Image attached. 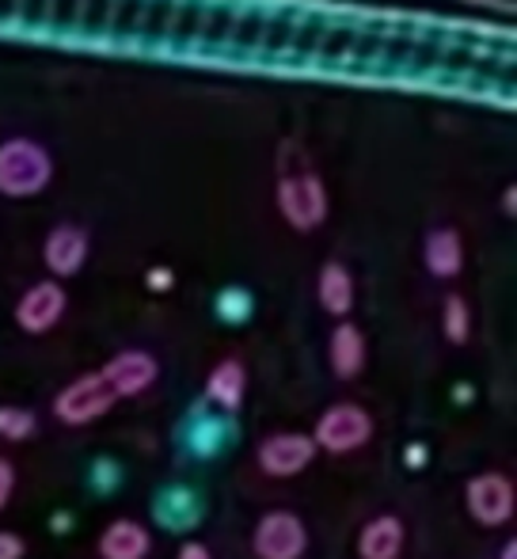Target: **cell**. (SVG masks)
Segmentation results:
<instances>
[{
  "label": "cell",
  "mask_w": 517,
  "mask_h": 559,
  "mask_svg": "<svg viewBox=\"0 0 517 559\" xmlns=\"http://www.w3.org/2000/svg\"><path fill=\"white\" fill-rule=\"evenodd\" d=\"M53 183V156L35 138H4L0 141V199L27 202L50 191Z\"/></svg>",
  "instance_id": "6da1fadb"
},
{
  "label": "cell",
  "mask_w": 517,
  "mask_h": 559,
  "mask_svg": "<svg viewBox=\"0 0 517 559\" xmlns=\"http://www.w3.org/2000/svg\"><path fill=\"white\" fill-rule=\"evenodd\" d=\"M274 202H278V214L293 233H312L327 222V187L324 179L312 168L301 171H281L278 187H274Z\"/></svg>",
  "instance_id": "7a4b0ae2"
},
{
  "label": "cell",
  "mask_w": 517,
  "mask_h": 559,
  "mask_svg": "<svg viewBox=\"0 0 517 559\" xmlns=\"http://www.w3.org/2000/svg\"><path fill=\"white\" fill-rule=\"evenodd\" d=\"M115 404H119V396L111 392L107 377L104 373H84L58 392V400H53V415H58V423H65V427H88V423L104 419Z\"/></svg>",
  "instance_id": "3957f363"
},
{
  "label": "cell",
  "mask_w": 517,
  "mask_h": 559,
  "mask_svg": "<svg viewBox=\"0 0 517 559\" xmlns=\"http://www.w3.org/2000/svg\"><path fill=\"white\" fill-rule=\"evenodd\" d=\"M465 507L468 518L476 525H483V530L506 525L517 510V491L510 476H503V472H480V476H472L465 487Z\"/></svg>",
  "instance_id": "277c9868"
},
{
  "label": "cell",
  "mask_w": 517,
  "mask_h": 559,
  "mask_svg": "<svg viewBox=\"0 0 517 559\" xmlns=\"http://www.w3.org/2000/svg\"><path fill=\"white\" fill-rule=\"evenodd\" d=\"M373 438V415L362 404H332L316 423L312 442L327 453H354Z\"/></svg>",
  "instance_id": "5b68a950"
},
{
  "label": "cell",
  "mask_w": 517,
  "mask_h": 559,
  "mask_svg": "<svg viewBox=\"0 0 517 559\" xmlns=\"http://www.w3.org/2000/svg\"><path fill=\"white\" fill-rule=\"evenodd\" d=\"M309 548V530L289 510H270L255 522L252 552L255 559H301Z\"/></svg>",
  "instance_id": "8992f818"
},
{
  "label": "cell",
  "mask_w": 517,
  "mask_h": 559,
  "mask_svg": "<svg viewBox=\"0 0 517 559\" xmlns=\"http://www.w3.org/2000/svg\"><path fill=\"white\" fill-rule=\"evenodd\" d=\"M65 309H69V294L61 282H53V278L35 282V286L15 301V324L27 335H46L61 324Z\"/></svg>",
  "instance_id": "52a82bcc"
},
{
  "label": "cell",
  "mask_w": 517,
  "mask_h": 559,
  "mask_svg": "<svg viewBox=\"0 0 517 559\" xmlns=\"http://www.w3.org/2000/svg\"><path fill=\"white\" fill-rule=\"evenodd\" d=\"M258 468L274 479H289V476H301L304 468L312 464L316 456V442L312 435H297V430H281V435H270L258 442Z\"/></svg>",
  "instance_id": "ba28073f"
},
{
  "label": "cell",
  "mask_w": 517,
  "mask_h": 559,
  "mask_svg": "<svg viewBox=\"0 0 517 559\" xmlns=\"http://www.w3.org/2000/svg\"><path fill=\"white\" fill-rule=\"evenodd\" d=\"M88 251H92V240L81 225H53L43 240V263L50 271L53 282H65V278H76L88 263Z\"/></svg>",
  "instance_id": "9c48e42d"
},
{
  "label": "cell",
  "mask_w": 517,
  "mask_h": 559,
  "mask_svg": "<svg viewBox=\"0 0 517 559\" xmlns=\"http://www.w3.org/2000/svg\"><path fill=\"white\" fill-rule=\"evenodd\" d=\"M99 373L107 377V384H111V392L119 400L141 396V392L153 389L156 377H160V361H156L148 350H122V354H115Z\"/></svg>",
  "instance_id": "30bf717a"
},
{
  "label": "cell",
  "mask_w": 517,
  "mask_h": 559,
  "mask_svg": "<svg viewBox=\"0 0 517 559\" xmlns=\"http://www.w3.org/2000/svg\"><path fill=\"white\" fill-rule=\"evenodd\" d=\"M422 263H426V271L434 274L437 282L457 278V274L465 271V240H460L457 228H449V225L430 228L426 240H422Z\"/></svg>",
  "instance_id": "8fae6325"
},
{
  "label": "cell",
  "mask_w": 517,
  "mask_h": 559,
  "mask_svg": "<svg viewBox=\"0 0 517 559\" xmlns=\"http://www.w3.org/2000/svg\"><path fill=\"white\" fill-rule=\"evenodd\" d=\"M153 518L171 533H191L202 522V499L191 487H164L153 499Z\"/></svg>",
  "instance_id": "7c38bea8"
},
{
  "label": "cell",
  "mask_w": 517,
  "mask_h": 559,
  "mask_svg": "<svg viewBox=\"0 0 517 559\" xmlns=\"http://www.w3.org/2000/svg\"><path fill=\"white\" fill-rule=\"evenodd\" d=\"M316 301L327 317L347 320L354 312V274L347 271L342 263H324L316 274Z\"/></svg>",
  "instance_id": "4fadbf2b"
},
{
  "label": "cell",
  "mask_w": 517,
  "mask_h": 559,
  "mask_svg": "<svg viewBox=\"0 0 517 559\" xmlns=\"http://www.w3.org/2000/svg\"><path fill=\"white\" fill-rule=\"evenodd\" d=\"M232 442H237V423L225 419V415H194L191 430H187V449L199 461H214Z\"/></svg>",
  "instance_id": "5bb4252c"
},
{
  "label": "cell",
  "mask_w": 517,
  "mask_h": 559,
  "mask_svg": "<svg viewBox=\"0 0 517 559\" xmlns=\"http://www.w3.org/2000/svg\"><path fill=\"white\" fill-rule=\"evenodd\" d=\"M407 530L396 514H381L373 522H365V530L358 533V556L362 559H399L404 552Z\"/></svg>",
  "instance_id": "9a60e30c"
},
{
  "label": "cell",
  "mask_w": 517,
  "mask_h": 559,
  "mask_svg": "<svg viewBox=\"0 0 517 559\" xmlns=\"http://www.w3.org/2000/svg\"><path fill=\"white\" fill-rule=\"evenodd\" d=\"M148 548H153V537L133 518H115L99 537V556L104 559H145Z\"/></svg>",
  "instance_id": "2e32d148"
},
{
  "label": "cell",
  "mask_w": 517,
  "mask_h": 559,
  "mask_svg": "<svg viewBox=\"0 0 517 559\" xmlns=\"http://www.w3.org/2000/svg\"><path fill=\"white\" fill-rule=\"evenodd\" d=\"M327 358H332V373L339 381H354L365 366V335L350 320H339V328L332 332V343H327Z\"/></svg>",
  "instance_id": "e0dca14e"
},
{
  "label": "cell",
  "mask_w": 517,
  "mask_h": 559,
  "mask_svg": "<svg viewBox=\"0 0 517 559\" xmlns=\"http://www.w3.org/2000/svg\"><path fill=\"white\" fill-rule=\"evenodd\" d=\"M244 392H248V373H244V366H240L237 358L217 361L214 373L206 377V396L214 400L225 415L240 412V404H244Z\"/></svg>",
  "instance_id": "ac0fdd59"
},
{
  "label": "cell",
  "mask_w": 517,
  "mask_h": 559,
  "mask_svg": "<svg viewBox=\"0 0 517 559\" xmlns=\"http://www.w3.org/2000/svg\"><path fill=\"white\" fill-rule=\"evenodd\" d=\"M214 312L221 324L229 328H244L255 317V294L248 286H225L214 297Z\"/></svg>",
  "instance_id": "d6986e66"
},
{
  "label": "cell",
  "mask_w": 517,
  "mask_h": 559,
  "mask_svg": "<svg viewBox=\"0 0 517 559\" xmlns=\"http://www.w3.org/2000/svg\"><path fill=\"white\" fill-rule=\"evenodd\" d=\"M442 332L453 346H465L468 335H472V312H468V301L460 294H449L442 301Z\"/></svg>",
  "instance_id": "ffe728a7"
},
{
  "label": "cell",
  "mask_w": 517,
  "mask_h": 559,
  "mask_svg": "<svg viewBox=\"0 0 517 559\" xmlns=\"http://www.w3.org/2000/svg\"><path fill=\"white\" fill-rule=\"evenodd\" d=\"M35 435V412L27 407H0V438L4 442H27Z\"/></svg>",
  "instance_id": "44dd1931"
},
{
  "label": "cell",
  "mask_w": 517,
  "mask_h": 559,
  "mask_svg": "<svg viewBox=\"0 0 517 559\" xmlns=\"http://www.w3.org/2000/svg\"><path fill=\"white\" fill-rule=\"evenodd\" d=\"M145 286L153 289V294H168V289L176 286V274H171L168 266H153V271L145 274Z\"/></svg>",
  "instance_id": "7402d4cb"
},
{
  "label": "cell",
  "mask_w": 517,
  "mask_h": 559,
  "mask_svg": "<svg viewBox=\"0 0 517 559\" xmlns=\"http://www.w3.org/2000/svg\"><path fill=\"white\" fill-rule=\"evenodd\" d=\"M12 491H15V468H12V461L0 456V510L12 502Z\"/></svg>",
  "instance_id": "603a6c76"
},
{
  "label": "cell",
  "mask_w": 517,
  "mask_h": 559,
  "mask_svg": "<svg viewBox=\"0 0 517 559\" xmlns=\"http://www.w3.org/2000/svg\"><path fill=\"white\" fill-rule=\"evenodd\" d=\"M92 484L104 487V491H111V487L119 484V468H115V461H96V472H92Z\"/></svg>",
  "instance_id": "cb8c5ba5"
},
{
  "label": "cell",
  "mask_w": 517,
  "mask_h": 559,
  "mask_svg": "<svg viewBox=\"0 0 517 559\" xmlns=\"http://www.w3.org/2000/svg\"><path fill=\"white\" fill-rule=\"evenodd\" d=\"M23 537H15V533H8V530H0V559H23Z\"/></svg>",
  "instance_id": "d4e9b609"
},
{
  "label": "cell",
  "mask_w": 517,
  "mask_h": 559,
  "mask_svg": "<svg viewBox=\"0 0 517 559\" xmlns=\"http://www.w3.org/2000/svg\"><path fill=\"white\" fill-rule=\"evenodd\" d=\"M426 456H430V449L422 445V442H414V445H407V449H404V461H407V468H414V472H422V468H426Z\"/></svg>",
  "instance_id": "484cf974"
},
{
  "label": "cell",
  "mask_w": 517,
  "mask_h": 559,
  "mask_svg": "<svg viewBox=\"0 0 517 559\" xmlns=\"http://www.w3.org/2000/svg\"><path fill=\"white\" fill-rule=\"evenodd\" d=\"M176 559H214V552H209L202 540H187L183 548H179V556Z\"/></svg>",
  "instance_id": "4316f807"
},
{
  "label": "cell",
  "mask_w": 517,
  "mask_h": 559,
  "mask_svg": "<svg viewBox=\"0 0 517 559\" xmlns=\"http://www.w3.org/2000/svg\"><path fill=\"white\" fill-rule=\"evenodd\" d=\"M503 210H506V217H514V214H517V191H514V187H506V194H503Z\"/></svg>",
  "instance_id": "83f0119b"
},
{
  "label": "cell",
  "mask_w": 517,
  "mask_h": 559,
  "mask_svg": "<svg viewBox=\"0 0 517 559\" xmlns=\"http://www.w3.org/2000/svg\"><path fill=\"white\" fill-rule=\"evenodd\" d=\"M498 559H517V540H514V537L503 545V556H498Z\"/></svg>",
  "instance_id": "f1b7e54d"
},
{
  "label": "cell",
  "mask_w": 517,
  "mask_h": 559,
  "mask_svg": "<svg viewBox=\"0 0 517 559\" xmlns=\"http://www.w3.org/2000/svg\"><path fill=\"white\" fill-rule=\"evenodd\" d=\"M69 530V514H53V533H65Z\"/></svg>",
  "instance_id": "f546056e"
},
{
  "label": "cell",
  "mask_w": 517,
  "mask_h": 559,
  "mask_svg": "<svg viewBox=\"0 0 517 559\" xmlns=\"http://www.w3.org/2000/svg\"><path fill=\"white\" fill-rule=\"evenodd\" d=\"M453 396H457L460 404H465V400H472V389H468V384H457V389H453Z\"/></svg>",
  "instance_id": "4dcf8cb0"
}]
</instances>
